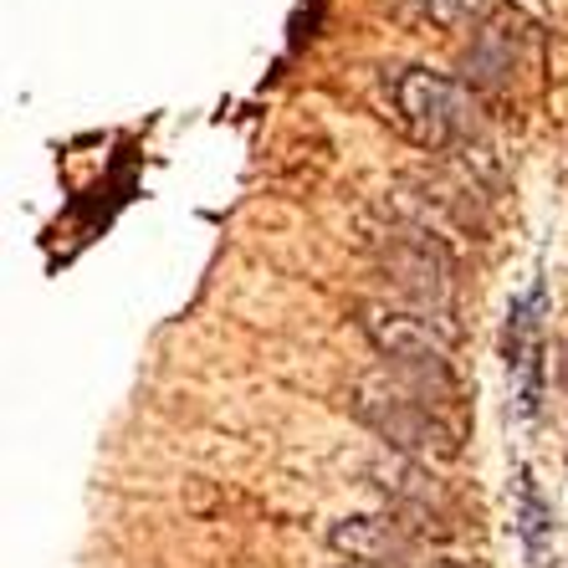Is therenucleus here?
<instances>
[{"label":"nucleus","instance_id":"f257e3e1","mask_svg":"<svg viewBox=\"0 0 568 568\" xmlns=\"http://www.w3.org/2000/svg\"><path fill=\"white\" fill-rule=\"evenodd\" d=\"M358 323H364V338L374 344V354H384L415 384H425V389L436 384L440 395L456 389V379H450V338L456 333H450L446 317H420L389 303H364Z\"/></svg>","mask_w":568,"mask_h":568},{"label":"nucleus","instance_id":"f03ea898","mask_svg":"<svg viewBox=\"0 0 568 568\" xmlns=\"http://www.w3.org/2000/svg\"><path fill=\"white\" fill-rule=\"evenodd\" d=\"M354 415L369 425L379 440L410 456V462H450L456 456V430L440 410L420 405L410 389L384 379H358L354 384Z\"/></svg>","mask_w":568,"mask_h":568},{"label":"nucleus","instance_id":"7ed1b4c3","mask_svg":"<svg viewBox=\"0 0 568 568\" xmlns=\"http://www.w3.org/2000/svg\"><path fill=\"white\" fill-rule=\"evenodd\" d=\"M389 103H395V123L405 129V139L430 149V154L471 139V98L440 72H425V67L395 72L389 78Z\"/></svg>","mask_w":568,"mask_h":568},{"label":"nucleus","instance_id":"20e7f679","mask_svg":"<svg viewBox=\"0 0 568 568\" xmlns=\"http://www.w3.org/2000/svg\"><path fill=\"white\" fill-rule=\"evenodd\" d=\"M379 266L389 272L405 297L446 313L450 303V256L430 231H410V236H395L389 246H379Z\"/></svg>","mask_w":568,"mask_h":568},{"label":"nucleus","instance_id":"39448f33","mask_svg":"<svg viewBox=\"0 0 568 568\" xmlns=\"http://www.w3.org/2000/svg\"><path fill=\"white\" fill-rule=\"evenodd\" d=\"M328 548L354 568H425L420 542L399 517H338L328 528Z\"/></svg>","mask_w":568,"mask_h":568},{"label":"nucleus","instance_id":"423d86ee","mask_svg":"<svg viewBox=\"0 0 568 568\" xmlns=\"http://www.w3.org/2000/svg\"><path fill=\"white\" fill-rule=\"evenodd\" d=\"M374 481H379V491L395 503V517H420V523H446L450 503L446 491H440V481L430 471H425L420 462H410V456H395V462H379L374 466Z\"/></svg>","mask_w":568,"mask_h":568},{"label":"nucleus","instance_id":"0eeeda50","mask_svg":"<svg viewBox=\"0 0 568 568\" xmlns=\"http://www.w3.org/2000/svg\"><path fill=\"white\" fill-rule=\"evenodd\" d=\"M513 57H517V31L507 21H491V27L476 31L471 52H466V78L476 88H503L513 78Z\"/></svg>","mask_w":568,"mask_h":568},{"label":"nucleus","instance_id":"6e6552de","mask_svg":"<svg viewBox=\"0 0 568 568\" xmlns=\"http://www.w3.org/2000/svg\"><path fill=\"white\" fill-rule=\"evenodd\" d=\"M548 528H554V513H548V503H542L532 471L523 466V471H517V532H523V548H528L532 558H542Z\"/></svg>","mask_w":568,"mask_h":568},{"label":"nucleus","instance_id":"1a4fd4ad","mask_svg":"<svg viewBox=\"0 0 568 568\" xmlns=\"http://www.w3.org/2000/svg\"><path fill=\"white\" fill-rule=\"evenodd\" d=\"M425 6V16H430V21H436V27H471L476 16L487 11V0H420Z\"/></svg>","mask_w":568,"mask_h":568}]
</instances>
